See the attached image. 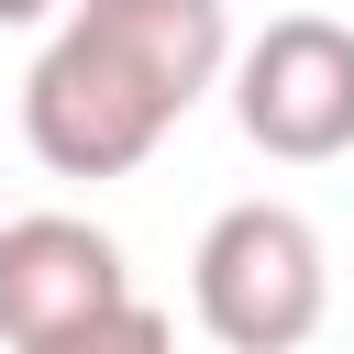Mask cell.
<instances>
[{"instance_id":"cell-1","label":"cell","mask_w":354,"mask_h":354,"mask_svg":"<svg viewBox=\"0 0 354 354\" xmlns=\"http://www.w3.org/2000/svg\"><path fill=\"white\" fill-rule=\"evenodd\" d=\"M232 77L221 0H66L22 77V144L44 177H133Z\"/></svg>"},{"instance_id":"cell-2","label":"cell","mask_w":354,"mask_h":354,"mask_svg":"<svg viewBox=\"0 0 354 354\" xmlns=\"http://www.w3.org/2000/svg\"><path fill=\"white\" fill-rule=\"evenodd\" d=\"M188 310L221 354H299L332 310V254L310 232V210L288 199H232L199 254H188Z\"/></svg>"},{"instance_id":"cell-4","label":"cell","mask_w":354,"mask_h":354,"mask_svg":"<svg viewBox=\"0 0 354 354\" xmlns=\"http://www.w3.org/2000/svg\"><path fill=\"white\" fill-rule=\"evenodd\" d=\"M232 122L277 166H332L354 155V22L332 11H277L254 44H232Z\"/></svg>"},{"instance_id":"cell-3","label":"cell","mask_w":354,"mask_h":354,"mask_svg":"<svg viewBox=\"0 0 354 354\" xmlns=\"http://www.w3.org/2000/svg\"><path fill=\"white\" fill-rule=\"evenodd\" d=\"M0 343L11 354H88V343H166V321L133 299V266L77 210L0 221Z\"/></svg>"},{"instance_id":"cell-5","label":"cell","mask_w":354,"mask_h":354,"mask_svg":"<svg viewBox=\"0 0 354 354\" xmlns=\"http://www.w3.org/2000/svg\"><path fill=\"white\" fill-rule=\"evenodd\" d=\"M55 0H0V33H22V22H44Z\"/></svg>"}]
</instances>
